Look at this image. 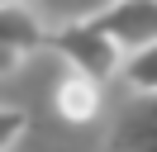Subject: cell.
<instances>
[{"instance_id": "cell-7", "label": "cell", "mask_w": 157, "mask_h": 152, "mask_svg": "<svg viewBox=\"0 0 157 152\" xmlns=\"http://www.w3.org/2000/svg\"><path fill=\"white\" fill-rule=\"evenodd\" d=\"M57 114L62 119H90L95 114V86L90 81H81V76H67V81L57 86Z\"/></svg>"}, {"instance_id": "cell-3", "label": "cell", "mask_w": 157, "mask_h": 152, "mask_svg": "<svg viewBox=\"0 0 157 152\" xmlns=\"http://www.w3.org/2000/svg\"><path fill=\"white\" fill-rule=\"evenodd\" d=\"M105 152H157V95H128Z\"/></svg>"}, {"instance_id": "cell-6", "label": "cell", "mask_w": 157, "mask_h": 152, "mask_svg": "<svg viewBox=\"0 0 157 152\" xmlns=\"http://www.w3.org/2000/svg\"><path fill=\"white\" fill-rule=\"evenodd\" d=\"M119 71H124V81H128L133 95H157V43L138 48V52H124Z\"/></svg>"}, {"instance_id": "cell-4", "label": "cell", "mask_w": 157, "mask_h": 152, "mask_svg": "<svg viewBox=\"0 0 157 152\" xmlns=\"http://www.w3.org/2000/svg\"><path fill=\"white\" fill-rule=\"evenodd\" d=\"M38 43H43V24L29 5H0V76H14Z\"/></svg>"}, {"instance_id": "cell-9", "label": "cell", "mask_w": 157, "mask_h": 152, "mask_svg": "<svg viewBox=\"0 0 157 152\" xmlns=\"http://www.w3.org/2000/svg\"><path fill=\"white\" fill-rule=\"evenodd\" d=\"M0 5H24V0H0Z\"/></svg>"}, {"instance_id": "cell-1", "label": "cell", "mask_w": 157, "mask_h": 152, "mask_svg": "<svg viewBox=\"0 0 157 152\" xmlns=\"http://www.w3.org/2000/svg\"><path fill=\"white\" fill-rule=\"evenodd\" d=\"M48 43L67 57L71 76H81V81H90V86H100L105 76H114L119 62H124V52H119V48L109 43L95 24H67V28H52Z\"/></svg>"}, {"instance_id": "cell-2", "label": "cell", "mask_w": 157, "mask_h": 152, "mask_svg": "<svg viewBox=\"0 0 157 152\" xmlns=\"http://www.w3.org/2000/svg\"><path fill=\"white\" fill-rule=\"evenodd\" d=\"M90 24L119 52H138V48L157 43V0H109Z\"/></svg>"}, {"instance_id": "cell-8", "label": "cell", "mask_w": 157, "mask_h": 152, "mask_svg": "<svg viewBox=\"0 0 157 152\" xmlns=\"http://www.w3.org/2000/svg\"><path fill=\"white\" fill-rule=\"evenodd\" d=\"M24 128H29V114L14 109V104H0V152H10Z\"/></svg>"}, {"instance_id": "cell-5", "label": "cell", "mask_w": 157, "mask_h": 152, "mask_svg": "<svg viewBox=\"0 0 157 152\" xmlns=\"http://www.w3.org/2000/svg\"><path fill=\"white\" fill-rule=\"evenodd\" d=\"M109 0H29V10L43 19H52V28H67V24H90V19L105 10Z\"/></svg>"}]
</instances>
